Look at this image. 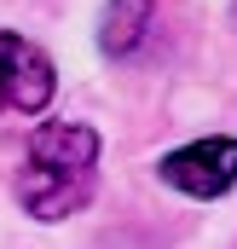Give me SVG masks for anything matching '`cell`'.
Masks as SVG:
<instances>
[{
    "mask_svg": "<svg viewBox=\"0 0 237 249\" xmlns=\"http://www.w3.org/2000/svg\"><path fill=\"white\" fill-rule=\"evenodd\" d=\"M99 180V133L87 122H41L29 133L23 174H17V203L35 220H69L87 209Z\"/></svg>",
    "mask_w": 237,
    "mask_h": 249,
    "instance_id": "obj_1",
    "label": "cell"
},
{
    "mask_svg": "<svg viewBox=\"0 0 237 249\" xmlns=\"http://www.w3.org/2000/svg\"><path fill=\"white\" fill-rule=\"evenodd\" d=\"M52 93H58L52 58H47L35 41L0 29V110H6V116H41V110L52 105Z\"/></svg>",
    "mask_w": 237,
    "mask_h": 249,
    "instance_id": "obj_2",
    "label": "cell"
},
{
    "mask_svg": "<svg viewBox=\"0 0 237 249\" xmlns=\"http://www.w3.org/2000/svg\"><path fill=\"white\" fill-rule=\"evenodd\" d=\"M156 174L185 197H226L237 186V139H197V145H179L156 162Z\"/></svg>",
    "mask_w": 237,
    "mask_h": 249,
    "instance_id": "obj_3",
    "label": "cell"
},
{
    "mask_svg": "<svg viewBox=\"0 0 237 249\" xmlns=\"http://www.w3.org/2000/svg\"><path fill=\"white\" fill-rule=\"evenodd\" d=\"M156 23V0H110L104 18H99V47L104 53H133L145 41V29Z\"/></svg>",
    "mask_w": 237,
    "mask_h": 249,
    "instance_id": "obj_4",
    "label": "cell"
}]
</instances>
